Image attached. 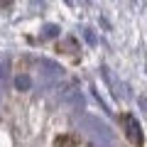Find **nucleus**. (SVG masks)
<instances>
[{"instance_id":"nucleus-1","label":"nucleus","mask_w":147,"mask_h":147,"mask_svg":"<svg viewBox=\"0 0 147 147\" xmlns=\"http://www.w3.org/2000/svg\"><path fill=\"white\" fill-rule=\"evenodd\" d=\"M118 120H120L123 132L127 135V140H130L135 147H142L145 137H142V130H140V123H137V118L130 115V113H120V115H118Z\"/></svg>"},{"instance_id":"nucleus-2","label":"nucleus","mask_w":147,"mask_h":147,"mask_svg":"<svg viewBox=\"0 0 147 147\" xmlns=\"http://www.w3.org/2000/svg\"><path fill=\"white\" fill-rule=\"evenodd\" d=\"M61 100H64V103H71V105H81V103H84L81 91L76 88V86H66V88L61 91Z\"/></svg>"},{"instance_id":"nucleus-3","label":"nucleus","mask_w":147,"mask_h":147,"mask_svg":"<svg viewBox=\"0 0 147 147\" xmlns=\"http://www.w3.org/2000/svg\"><path fill=\"white\" fill-rule=\"evenodd\" d=\"M54 147H84V145H81L74 135H61V137L54 140Z\"/></svg>"},{"instance_id":"nucleus-4","label":"nucleus","mask_w":147,"mask_h":147,"mask_svg":"<svg viewBox=\"0 0 147 147\" xmlns=\"http://www.w3.org/2000/svg\"><path fill=\"white\" fill-rule=\"evenodd\" d=\"M15 84H17V88H20V91H27L32 86V79H30V76H25V74H20V76L15 79Z\"/></svg>"},{"instance_id":"nucleus-5","label":"nucleus","mask_w":147,"mask_h":147,"mask_svg":"<svg viewBox=\"0 0 147 147\" xmlns=\"http://www.w3.org/2000/svg\"><path fill=\"white\" fill-rule=\"evenodd\" d=\"M44 34H47V37H54V34H57V27H54V25H47V27H44Z\"/></svg>"}]
</instances>
